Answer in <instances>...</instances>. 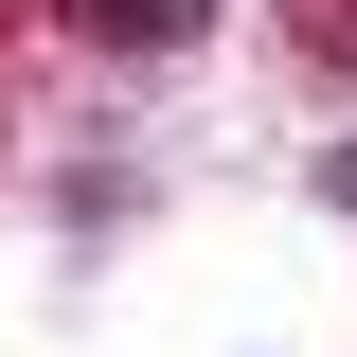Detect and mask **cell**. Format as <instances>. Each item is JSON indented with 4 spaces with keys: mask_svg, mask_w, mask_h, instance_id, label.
Returning <instances> with one entry per match:
<instances>
[{
    "mask_svg": "<svg viewBox=\"0 0 357 357\" xmlns=\"http://www.w3.org/2000/svg\"><path fill=\"white\" fill-rule=\"evenodd\" d=\"M215 18V0H72V36H107V54H178Z\"/></svg>",
    "mask_w": 357,
    "mask_h": 357,
    "instance_id": "cell-1",
    "label": "cell"
},
{
    "mask_svg": "<svg viewBox=\"0 0 357 357\" xmlns=\"http://www.w3.org/2000/svg\"><path fill=\"white\" fill-rule=\"evenodd\" d=\"M286 36H304L321 72H357V0H286Z\"/></svg>",
    "mask_w": 357,
    "mask_h": 357,
    "instance_id": "cell-2",
    "label": "cell"
},
{
    "mask_svg": "<svg viewBox=\"0 0 357 357\" xmlns=\"http://www.w3.org/2000/svg\"><path fill=\"white\" fill-rule=\"evenodd\" d=\"M340 197H357V161H340Z\"/></svg>",
    "mask_w": 357,
    "mask_h": 357,
    "instance_id": "cell-3",
    "label": "cell"
}]
</instances>
